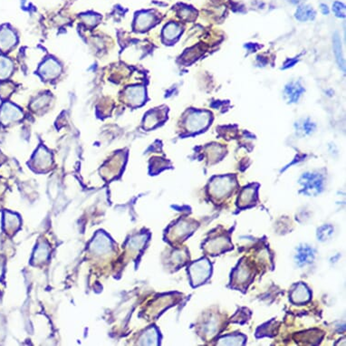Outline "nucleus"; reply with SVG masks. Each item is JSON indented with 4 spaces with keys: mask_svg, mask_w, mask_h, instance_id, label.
<instances>
[{
    "mask_svg": "<svg viewBox=\"0 0 346 346\" xmlns=\"http://www.w3.org/2000/svg\"><path fill=\"white\" fill-rule=\"evenodd\" d=\"M212 266L208 259L202 258L195 262L189 268L191 282L194 286H199L210 277Z\"/></svg>",
    "mask_w": 346,
    "mask_h": 346,
    "instance_id": "nucleus-1",
    "label": "nucleus"
},
{
    "mask_svg": "<svg viewBox=\"0 0 346 346\" xmlns=\"http://www.w3.org/2000/svg\"><path fill=\"white\" fill-rule=\"evenodd\" d=\"M300 183L304 186V193L308 196L317 195L323 188L322 178L316 174H305L302 177Z\"/></svg>",
    "mask_w": 346,
    "mask_h": 346,
    "instance_id": "nucleus-2",
    "label": "nucleus"
},
{
    "mask_svg": "<svg viewBox=\"0 0 346 346\" xmlns=\"http://www.w3.org/2000/svg\"><path fill=\"white\" fill-rule=\"evenodd\" d=\"M211 122V114L207 112H195L187 119V128L189 132H199L208 127Z\"/></svg>",
    "mask_w": 346,
    "mask_h": 346,
    "instance_id": "nucleus-3",
    "label": "nucleus"
},
{
    "mask_svg": "<svg viewBox=\"0 0 346 346\" xmlns=\"http://www.w3.org/2000/svg\"><path fill=\"white\" fill-rule=\"evenodd\" d=\"M234 182L230 177H219L213 181L210 186V190L213 196L221 198L227 196L232 190Z\"/></svg>",
    "mask_w": 346,
    "mask_h": 346,
    "instance_id": "nucleus-4",
    "label": "nucleus"
},
{
    "mask_svg": "<svg viewBox=\"0 0 346 346\" xmlns=\"http://www.w3.org/2000/svg\"><path fill=\"white\" fill-rule=\"evenodd\" d=\"M316 257L315 249L310 246L304 245L296 248V253L294 255V261L298 266H304L305 265L310 264Z\"/></svg>",
    "mask_w": 346,
    "mask_h": 346,
    "instance_id": "nucleus-5",
    "label": "nucleus"
},
{
    "mask_svg": "<svg viewBox=\"0 0 346 346\" xmlns=\"http://www.w3.org/2000/svg\"><path fill=\"white\" fill-rule=\"evenodd\" d=\"M23 117V113L17 107L6 104L0 112V122L4 124L16 122Z\"/></svg>",
    "mask_w": 346,
    "mask_h": 346,
    "instance_id": "nucleus-6",
    "label": "nucleus"
},
{
    "mask_svg": "<svg viewBox=\"0 0 346 346\" xmlns=\"http://www.w3.org/2000/svg\"><path fill=\"white\" fill-rule=\"evenodd\" d=\"M310 291L306 286L300 283L291 293V299L294 304H305L310 300Z\"/></svg>",
    "mask_w": 346,
    "mask_h": 346,
    "instance_id": "nucleus-7",
    "label": "nucleus"
},
{
    "mask_svg": "<svg viewBox=\"0 0 346 346\" xmlns=\"http://www.w3.org/2000/svg\"><path fill=\"white\" fill-rule=\"evenodd\" d=\"M16 43V35L12 30L3 28L0 30V49L6 51Z\"/></svg>",
    "mask_w": 346,
    "mask_h": 346,
    "instance_id": "nucleus-8",
    "label": "nucleus"
},
{
    "mask_svg": "<svg viewBox=\"0 0 346 346\" xmlns=\"http://www.w3.org/2000/svg\"><path fill=\"white\" fill-rule=\"evenodd\" d=\"M126 96L130 103L133 106H139L143 103L145 98V91L143 87L136 86L126 91Z\"/></svg>",
    "mask_w": 346,
    "mask_h": 346,
    "instance_id": "nucleus-9",
    "label": "nucleus"
},
{
    "mask_svg": "<svg viewBox=\"0 0 346 346\" xmlns=\"http://www.w3.org/2000/svg\"><path fill=\"white\" fill-rule=\"evenodd\" d=\"M60 72V66L58 64L52 59H49L44 63L40 68L42 76L47 79L53 78L56 77Z\"/></svg>",
    "mask_w": 346,
    "mask_h": 346,
    "instance_id": "nucleus-10",
    "label": "nucleus"
},
{
    "mask_svg": "<svg viewBox=\"0 0 346 346\" xmlns=\"http://www.w3.org/2000/svg\"><path fill=\"white\" fill-rule=\"evenodd\" d=\"M154 16L151 13H141L136 18V28L140 30L147 29L153 25Z\"/></svg>",
    "mask_w": 346,
    "mask_h": 346,
    "instance_id": "nucleus-11",
    "label": "nucleus"
},
{
    "mask_svg": "<svg viewBox=\"0 0 346 346\" xmlns=\"http://www.w3.org/2000/svg\"><path fill=\"white\" fill-rule=\"evenodd\" d=\"M315 17H316V12L314 11V9L312 8L311 6H299L295 12V18L300 21L311 20V19H314Z\"/></svg>",
    "mask_w": 346,
    "mask_h": 346,
    "instance_id": "nucleus-12",
    "label": "nucleus"
},
{
    "mask_svg": "<svg viewBox=\"0 0 346 346\" xmlns=\"http://www.w3.org/2000/svg\"><path fill=\"white\" fill-rule=\"evenodd\" d=\"M246 338L243 335H227L221 338L218 345L219 346H241L245 343Z\"/></svg>",
    "mask_w": 346,
    "mask_h": 346,
    "instance_id": "nucleus-13",
    "label": "nucleus"
},
{
    "mask_svg": "<svg viewBox=\"0 0 346 346\" xmlns=\"http://www.w3.org/2000/svg\"><path fill=\"white\" fill-rule=\"evenodd\" d=\"M181 32H182V28L177 24L170 23L166 26L163 31V35L167 40L171 41L174 38L178 37V35L181 34Z\"/></svg>",
    "mask_w": 346,
    "mask_h": 346,
    "instance_id": "nucleus-14",
    "label": "nucleus"
},
{
    "mask_svg": "<svg viewBox=\"0 0 346 346\" xmlns=\"http://www.w3.org/2000/svg\"><path fill=\"white\" fill-rule=\"evenodd\" d=\"M256 191L253 188H246L240 194V198L239 200V204L241 207H246L250 204L256 197Z\"/></svg>",
    "mask_w": 346,
    "mask_h": 346,
    "instance_id": "nucleus-15",
    "label": "nucleus"
},
{
    "mask_svg": "<svg viewBox=\"0 0 346 346\" xmlns=\"http://www.w3.org/2000/svg\"><path fill=\"white\" fill-rule=\"evenodd\" d=\"M13 70L11 61L6 57H0V79H6Z\"/></svg>",
    "mask_w": 346,
    "mask_h": 346,
    "instance_id": "nucleus-16",
    "label": "nucleus"
},
{
    "mask_svg": "<svg viewBox=\"0 0 346 346\" xmlns=\"http://www.w3.org/2000/svg\"><path fill=\"white\" fill-rule=\"evenodd\" d=\"M334 227L331 225H323L317 229V239L318 240L326 241L332 238L334 234Z\"/></svg>",
    "mask_w": 346,
    "mask_h": 346,
    "instance_id": "nucleus-17",
    "label": "nucleus"
},
{
    "mask_svg": "<svg viewBox=\"0 0 346 346\" xmlns=\"http://www.w3.org/2000/svg\"><path fill=\"white\" fill-rule=\"evenodd\" d=\"M210 247L212 252H219L221 249L225 250L223 246H228V240H226L224 238H218L215 239L214 240L212 241V243L210 244Z\"/></svg>",
    "mask_w": 346,
    "mask_h": 346,
    "instance_id": "nucleus-18",
    "label": "nucleus"
},
{
    "mask_svg": "<svg viewBox=\"0 0 346 346\" xmlns=\"http://www.w3.org/2000/svg\"><path fill=\"white\" fill-rule=\"evenodd\" d=\"M249 276H250V273L248 269H246V266L241 265L239 269L237 270V274L235 275V280L238 283L240 282V284H243V282H246Z\"/></svg>",
    "mask_w": 346,
    "mask_h": 346,
    "instance_id": "nucleus-19",
    "label": "nucleus"
},
{
    "mask_svg": "<svg viewBox=\"0 0 346 346\" xmlns=\"http://www.w3.org/2000/svg\"><path fill=\"white\" fill-rule=\"evenodd\" d=\"M334 49H335V53L336 55V59L338 64L340 65L341 67H343V69L345 70V63L342 57V53H341V41L339 37L337 35L335 36V40H334Z\"/></svg>",
    "mask_w": 346,
    "mask_h": 346,
    "instance_id": "nucleus-20",
    "label": "nucleus"
},
{
    "mask_svg": "<svg viewBox=\"0 0 346 346\" xmlns=\"http://www.w3.org/2000/svg\"><path fill=\"white\" fill-rule=\"evenodd\" d=\"M303 91H304L303 88H301V86H297V84L294 85V86H293V84H290L289 86L287 87V94L289 95L290 100L292 101L297 100L298 97H299L300 94Z\"/></svg>",
    "mask_w": 346,
    "mask_h": 346,
    "instance_id": "nucleus-21",
    "label": "nucleus"
},
{
    "mask_svg": "<svg viewBox=\"0 0 346 346\" xmlns=\"http://www.w3.org/2000/svg\"><path fill=\"white\" fill-rule=\"evenodd\" d=\"M333 11L335 13L336 17L346 18V6L343 3L338 2V1L335 2L333 5Z\"/></svg>",
    "mask_w": 346,
    "mask_h": 346,
    "instance_id": "nucleus-22",
    "label": "nucleus"
},
{
    "mask_svg": "<svg viewBox=\"0 0 346 346\" xmlns=\"http://www.w3.org/2000/svg\"><path fill=\"white\" fill-rule=\"evenodd\" d=\"M321 9H322V11H323L324 15H328L329 10L327 6H325V5H321Z\"/></svg>",
    "mask_w": 346,
    "mask_h": 346,
    "instance_id": "nucleus-23",
    "label": "nucleus"
}]
</instances>
